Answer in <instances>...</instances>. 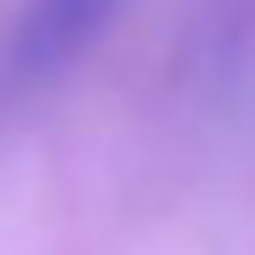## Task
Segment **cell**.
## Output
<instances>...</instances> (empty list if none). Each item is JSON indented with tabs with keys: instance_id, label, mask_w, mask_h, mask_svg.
Instances as JSON below:
<instances>
[{
	"instance_id": "1",
	"label": "cell",
	"mask_w": 255,
	"mask_h": 255,
	"mask_svg": "<svg viewBox=\"0 0 255 255\" xmlns=\"http://www.w3.org/2000/svg\"><path fill=\"white\" fill-rule=\"evenodd\" d=\"M122 0H12L0 17V105L47 93L93 47Z\"/></svg>"
}]
</instances>
